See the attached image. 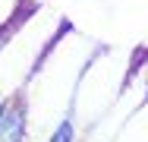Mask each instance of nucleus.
Returning <instances> with one entry per match:
<instances>
[{
	"label": "nucleus",
	"instance_id": "nucleus-1",
	"mask_svg": "<svg viewBox=\"0 0 148 142\" xmlns=\"http://www.w3.org/2000/svg\"><path fill=\"white\" fill-rule=\"evenodd\" d=\"M98 44H82L79 32L73 22L63 28L57 41L47 48L41 63L32 70V76L22 85L25 104H29V139L44 142L47 133L57 126L66 114H73V95L79 73L85 70L88 57L95 54Z\"/></svg>",
	"mask_w": 148,
	"mask_h": 142
},
{
	"label": "nucleus",
	"instance_id": "nucleus-2",
	"mask_svg": "<svg viewBox=\"0 0 148 142\" xmlns=\"http://www.w3.org/2000/svg\"><path fill=\"white\" fill-rule=\"evenodd\" d=\"M66 26L69 22L57 13H51L47 6L25 3V10L16 16V22L6 28V41L0 51V98L22 92L32 70L41 63V57L63 35Z\"/></svg>",
	"mask_w": 148,
	"mask_h": 142
},
{
	"label": "nucleus",
	"instance_id": "nucleus-3",
	"mask_svg": "<svg viewBox=\"0 0 148 142\" xmlns=\"http://www.w3.org/2000/svg\"><path fill=\"white\" fill-rule=\"evenodd\" d=\"M0 142H29V104L22 92L0 98Z\"/></svg>",
	"mask_w": 148,
	"mask_h": 142
},
{
	"label": "nucleus",
	"instance_id": "nucleus-4",
	"mask_svg": "<svg viewBox=\"0 0 148 142\" xmlns=\"http://www.w3.org/2000/svg\"><path fill=\"white\" fill-rule=\"evenodd\" d=\"M114 142H148V98L126 117V123L117 130Z\"/></svg>",
	"mask_w": 148,
	"mask_h": 142
},
{
	"label": "nucleus",
	"instance_id": "nucleus-5",
	"mask_svg": "<svg viewBox=\"0 0 148 142\" xmlns=\"http://www.w3.org/2000/svg\"><path fill=\"white\" fill-rule=\"evenodd\" d=\"M44 142H82V126L76 123L73 114H66L57 126L47 133V139H44Z\"/></svg>",
	"mask_w": 148,
	"mask_h": 142
},
{
	"label": "nucleus",
	"instance_id": "nucleus-6",
	"mask_svg": "<svg viewBox=\"0 0 148 142\" xmlns=\"http://www.w3.org/2000/svg\"><path fill=\"white\" fill-rule=\"evenodd\" d=\"M25 3H29V0H0V32L25 10Z\"/></svg>",
	"mask_w": 148,
	"mask_h": 142
},
{
	"label": "nucleus",
	"instance_id": "nucleus-7",
	"mask_svg": "<svg viewBox=\"0 0 148 142\" xmlns=\"http://www.w3.org/2000/svg\"><path fill=\"white\" fill-rule=\"evenodd\" d=\"M29 142H32V139H29Z\"/></svg>",
	"mask_w": 148,
	"mask_h": 142
}]
</instances>
